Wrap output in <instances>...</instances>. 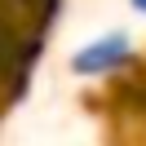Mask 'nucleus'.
Masks as SVG:
<instances>
[{"label": "nucleus", "instance_id": "3", "mask_svg": "<svg viewBox=\"0 0 146 146\" xmlns=\"http://www.w3.org/2000/svg\"><path fill=\"white\" fill-rule=\"evenodd\" d=\"M128 5H133V9H137V13L146 18V0H128Z\"/></svg>", "mask_w": 146, "mask_h": 146}, {"label": "nucleus", "instance_id": "1", "mask_svg": "<svg viewBox=\"0 0 146 146\" xmlns=\"http://www.w3.org/2000/svg\"><path fill=\"white\" fill-rule=\"evenodd\" d=\"M58 0H0V98L22 89Z\"/></svg>", "mask_w": 146, "mask_h": 146}, {"label": "nucleus", "instance_id": "2", "mask_svg": "<svg viewBox=\"0 0 146 146\" xmlns=\"http://www.w3.org/2000/svg\"><path fill=\"white\" fill-rule=\"evenodd\" d=\"M128 58H133V40L124 31H102V36H93L89 44H80L71 53V71L75 75H111Z\"/></svg>", "mask_w": 146, "mask_h": 146}]
</instances>
